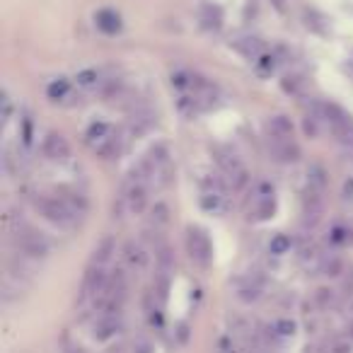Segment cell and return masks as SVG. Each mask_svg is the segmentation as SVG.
I'll use <instances>...</instances> for the list:
<instances>
[{"label": "cell", "mask_w": 353, "mask_h": 353, "mask_svg": "<svg viewBox=\"0 0 353 353\" xmlns=\"http://www.w3.org/2000/svg\"><path fill=\"white\" fill-rule=\"evenodd\" d=\"M34 206L39 208L46 221L56 223V225H70L78 218V213L70 208V203L63 196H39Z\"/></svg>", "instance_id": "1"}, {"label": "cell", "mask_w": 353, "mask_h": 353, "mask_svg": "<svg viewBox=\"0 0 353 353\" xmlns=\"http://www.w3.org/2000/svg\"><path fill=\"white\" fill-rule=\"evenodd\" d=\"M15 242H17V250H20L25 256H32V259H41V256H46V254H49V250H51L49 240H46L41 232H37L34 228H30V225L17 228Z\"/></svg>", "instance_id": "2"}, {"label": "cell", "mask_w": 353, "mask_h": 353, "mask_svg": "<svg viewBox=\"0 0 353 353\" xmlns=\"http://www.w3.org/2000/svg\"><path fill=\"white\" fill-rule=\"evenodd\" d=\"M187 250H189V256L194 261H199L201 266H206L211 261V254H213V247H211V240L208 235L201 230V228H189L187 232Z\"/></svg>", "instance_id": "3"}, {"label": "cell", "mask_w": 353, "mask_h": 353, "mask_svg": "<svg viewBox=\"0 0 353 353\" xmlns=\"http://www.w3.org/2000/svg\"><path fill=\"white\" fill-rule=\"evenodd\" d=\"M107 283H109V274L104 271V266H97V264H90L88 274H85V281H83V293H80V300L85 298H97L107 290Z\"/></svg>", "instance_id": "4"}, {"label": "cell", "mask_w": 353, "mask_h": 353, "mask_svg": "<svg viewBox=\"0 0 353 353\" xmlns=\"http://www.w3.org/2000/svg\"><path fill=\"white\" fill-rule=\"evenodd\" d=\"M41 152H44V157L51 162H68L70 145L61 133L51 131V133H46L44 143H41Z\"/></svg>", "instance_id": "5"}, {"label": "cell", "mask_w": 353, "mask_h": 353, "mask_svg": "<svg viewBox=\"0 0 353 353\" xmlns=\"http://www.w3.org/2000/svg\"><path fill=\"white\" fill-rule=\"evenodd\" d=\"M324 192H317V189L307 187L303 196V221L305 225H317L322 221V213H324Z\"/></svg>", "instance_id": "6"}, {"label": "cell", "mask_w": 353, "mask_h": 353, "mask_svg": "<svg viewBox=\"0 0 353 353\" xmlns=\"http://www.w3.org/2000/svg\"><path fill=\"white\" fill-rule=\"evenodd\" d=\"M123 203H126V208L131 213H143V211H145V206H148V187H145V182H136V179H131L126 194H123Z\"/></svg>", "instance_id": "7"}, {"label": "cell", "mask_w": 353, "mask_h": 353, "mask_svg": "<svg viewBox=\"0 0 353 353\" xmlns=\"http://www.w3.org/2000/svg\"><path fill=\"white\" fill-rule=\"evenodd\" d=\"M271 152H274L276 160H281V162H298L300 160V148L293 138H283V141L271 138Z\"/></svg>", "instance_id": "8"}, {"label": "cell", "mask_w": 353, "mask_h": 353, "mask_svg": "<svg viewBox=\"0 0 353 353\" xmlns=\"http://www.w3.org/2000/svg\"><path fill=\"white\" fill-rule=\"evenodd\" d=\"M123 259H126V264L131 266L133 271H145L148 252L143 250V245H138V242H126V245H123Z\"/></svg>", "instance_id": "9"}, {"label": "cell", "mask_w": 353, "mask_h": 353, "mask_svg": "<svg viewBox=\"0 0 353 353\" xmlns=\"http://www.w3.org/2000/svg\"><path fill=\"white\" fill-rule=\"evenodd\" d=\"M266 131H269V136L276 138V141L293 138V121H290L285 114H279V117H271L269 121H266Z\"/></svg>", "instance_id": "10"}, {"label": "cell", "mask_w": 353, "mask_h": 353, "mask_svg": "<svg viewBox=\"0 0 353 353\" xmlns=\"http://www.w3.org/2000/svg\"><path fill=\"white\" fill-rule=\"evenodd\" d=\"M119 327H121V322H119L117 314H102V317L94 322V339L104 341V339L114 336V334L119 332Z\"/></svg>", "instance_id": "11"}, {"label": "cell", "mask_w": 353, "mask_h": 353, "mask_svg": "<svg viewBox=\"0 0 353 353\" xmlns=\"http://www.w3.org/2000/svg\"><path fill=\"white\" fill-rule=\"evenodd\" d=\"M94 20H97V27L104 34H117V32L121 30V17L114 10H99Z\"/></svg>", "instance_id": "12"}, {"label": "cell", "mask_w": 353, "mask_h": 353, "mask_svg": "<svg viewBox=\"0 0 353 353\" xmlns=\"http://www.w3.org/2000/svg\"><path fill=\"white\" fill-rule=\"evenodd\" d=\"M114 252H117V245H114V237H102V240H99V245L94 247V252H92V261H90V264L104 266L109 259H112Z\"/></svg>", "instance_id": "13"}, {"label": "cell", "mask_w": 353, "mask_h": 353, "mask_svg": "<svg viewBox=\"0 0 353 353\" xmlns=\"http://www.w3.org/2000/svg\"><path fill=\"white\" fill-rule=\"evenodd\" d=\"M307 187L324 192V187H327V172H324L322 165H312L307 170Z\"/></svg>", "instance_id": "14"}, {"label": "cell", "mask_w": 353, "mask_h": 353, "mask_svg": "<svg viewBox=\"0 0 353 353\" xmlns=\"http://www.w3.org/2000/svg\"><path fill=\"white\" fill-rule=\"evenodd\" d=\"M68 80L65 78H59V80H54V83L49 85V90H46V92H49V97L54 99V102H59V99H63L65 94H68Z\"/></svg>", "instance_id": "15"}, {"label": "cell", "mask_w": 353, "mask_h": 353, "mask_svg": "<svg viewBox=\"0 0 353 353\" xmlns=\"http://www.w3.org/2000/svg\"><path fill=\"white\" fill-rule=\"evenodd\" d=\"M283 90L288 94H293V97H298L303 92V80L298 75H288V78H283Z\"/></svg>", "instance_id": "16"}, {"label": "cell", "mask_w": 353, "mask_h": 353, "mask_svg": "<svg viewBox=\"0 0 353 353\" xmlns=\"http://www.w3.org/2000/svg\"><path fill=\"white\" fill-rule=\"evenodd\" d=\"M269 250H271V254H285V252L290 250V240L285 235H276L274 240H271Z\"/></svg>", "instance_id": "17"}, {"label": "cell", "mask_w": 353, "mask_h": 353, "mask_svg": "<svg viewBox=\"0 0 353 353\" xmlns=\"http://www.w3.org/2000/svg\"><path fill=\"white\" fill-rule=\"evenodd\" d=\"M167 223V206L165 203H157L155 208H152V225H155V230L160 225H165Z\"/></svg>", "instance_id": "18"}, {"label": "cell", "mask_w": 353, "mask_h": 353, "mask_svg": "<svg viewBox=\"0 0 353 353\" xmlns=\"http://www.w3.org/2000/svg\"><path fill=\"white\" fill-rule=\"evenodd\" d=\"M274 332H279L281 336H293L295 322H290V319H279V322L274 324Z\"/></svg>", "instance_id": "19"}, {"label": "cell", "mask_w": 353, "mask_h": 353, "mask_svg": "<svg viewBox=\"0 0 353 353\" xmlns=\"http://www.w3.org/2000/svg\"><path fill=\"white\" fill-rule=\"evenodd\" d=\"M314 300H317L319 307H329V305L334 303V290H329V288H319V290H317V295H314Z\"/></svg>", "instance_id": "20"}, {"label": "cell", "mask_w": 353, "mask_h": 353, "mask_svg": "<svg viewBox=\"0 0 353 353\" xmlns=\"http://www.w3.org/2000/svg\"><path fill=\"white\" fill-rule=\"evenodd\" d=\"M99 75L97 70H83V73L78 75V83L83 85V88H90V85H97Z\"/></svg>", "instance_id": "21"}, {"label": "cell", "mask_w": 353, "mask_h": 353, "mask_svg": "<svg viewBox=\"0 0 353 353\" xmlns=\"http://www.w3.org/2000/svg\"><path fill=\"white\" fill-rule=\"evenodd\" d=\"M240 300H245V303H254V300H259V288H256V285H247V288H242Z\"/></svg>", "instance_id": "22"}, {"label": "cell", "mask_w": 353, "mask_h": 353, "mask_svg": "<svg viewBox=\"0 0 353 353\" xmlns=\"http://www.w3.org/2000/svg\"><path fill=\"white\" fill-rule=\"evenodd\" d=\"M324 271H327V276H339V274H341V261L329 259L327 264H324Z\"/></svg>", "instance_id": "23"}, {"label": "cell", "mask_w": 353, "mask_h": 353, "mask_svg": "<svg viewBox=\"0 0 353 353\" xmlns=\"http://www.w3.org/2000/svg\"><path fill=\"white\" fill-rule=\"evenodd\" d=\"M334 242H348L351 240V230H343V228H334Z\"/></svg>", "instance_id": "24"}, {"label": "cell", "mask_w": 353, "mask_h": 353, "mask_svg": "<svg viewBox=\"0 0 353 353\" xmlns=\"http://www.w3.org/2000/svg\"><path fill=\"white\" fill-rule=\"evenodd\" d=\"M10 112H12L10 97H8V94H3V121H8V119H10Z\"/></svg>", "instance_id": "25"}, {"label": "cell", "mask_w": 353, "mask_h": 353, "mask_svg": "<svg viewBox=\"0 0 353 353\" xmlns=\"http://www.w3.org/2000/svg\"><path fill=\"white\" fill-rule=\"evenodd\" d=\"M133 353H152V346L148 341H138L136 346H133Z\"/></svg>", "instance_id": "26"}, {"label": "cell", "mask_w": 353, "mask_h": 353, "mask_svg": "<svg viewBox=\"0 0 353 353\" xmlns=\"http://www.w3.org/2000/svg\"><path fill=\"white\" fill-rule=\"evenodd\" d=\"M348 351H351V343H346V341L336 343V346L332 348V353H348Z\"/></svg>", "instance_id": "27"}]
</instances>
